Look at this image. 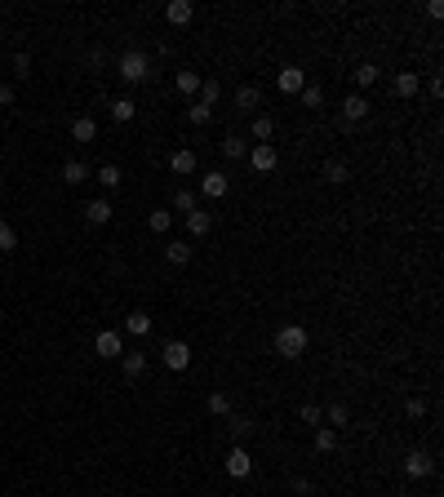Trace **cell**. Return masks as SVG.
Wrapping results in <instances>:
<instances>
[{
  "label": "cell",
  "instance_id": "cell-1",
  "mask_svg": "<svg viewBox=\"0 0 444 497\" xmlns=\"http://www.w3.org/2000/svg\"><path fill=\"white\" fill-rule=\"evenodd\" d=\"M307 346H311V333L302 329V324H285V329H276V355L298 360V355H307Z\"/></svg>",
  "mask_w": 444,
  "mask_h": 497
},
{
  "label": "cell",
  "instance_id": "cell-2",
  "mask_svg": "<svg viewBox=\"0 0 444 497\" xmlns=\"http://www.w3.org/2000/svg\"><path fill=\"white\" fill-rule=\"evenodd\" d=\"M120 80H129V84H138V80H147L151 76V62H147V53H138V49H129V53H120Z\"/></svg>",
  "mask_w": 444,
  "mask_h": 497
},
{
  "label": "cell",
  "instance_id": "cell-3",
  "mask_svg": "<svg viewBox=\"0 0 444 497\" xmlns=\"http://www.w3.org/2000/svg\"><path fill=\"white\" fill-rule=\"evenodd\" d=\"M431 471H436V457H431L427 448H409V457H404V475H409V480H427Z\"/></svg>",
  "mask_w": 444,
  "mask_h": 497
},
{
  "label": "cell",
  "instance_id": "cell-4",
  "mask_svg": "<svg viewBox=\"0 0 444 497\" xmlns=\"http://www.w3.org/2000/svg\"><path fill=\"white\" fill-rule=\"evenodd\" d=\"M160 360H165V369L183 373L187 364H191V346H187V342H165V346H160Z\"/></svg>",
  "mask_w": 444,
  "mask_h": 497
},
{
  "label": "cell",
  "instance_id": "cell-5",
  "mask_svg": "<svg viewBox=\"0 0 444 497\" xmlns=\"http://www.w3.org/2000/svg\"><path fill=\"white\" fill-rule=\"evenodd\" d=\"M93 351H98V360H120V355H125V342H120L116 329H102L93 337Z\"/></svg>",
  "mask_w": 444,
  "mask_h": 497
},
{
  "label": "cell",
  "instance_id": "cell-6",
  "mask_svg": "<svg viewBox=\"0 0 444 497\" xmlns=\"http://www.w3.org/2000/svg\"><path fill=\"white\" fill-rule=\"evenodd\" d=\"M226 475H231V480H249L253 475V457L244 453V444H231V453H226Z\"/></svg>",
  "mask_w": 444,
  "mask_h": 497
},
{
  "label": "cell",
  "instance_id": "cell-7",
  "mask_svg": "<svg viewBox=\"0 0 444 497\" xmlns=\"http://www.w3.org/2000/svg\"><path fill=\"white\" fill-rule=\"evenodd\" d=\"M196 169H200V160H196V151H191V147H178V151H169V173L191 178Z\"/></svg>",
  "mask_w": 444,
  "mask_h": 497
},
{
  "label": "cell",
  "instance_id": "cell-8",
  "mask_svg": "<svg viewBox=\"0 0 444 497\" xmlns=\"http://www.w3.org/2000/svg\"><path fill=\"white\" fill-rule=\"evenodd\" d=\"M249 165L258 169V173H271V169L280 165V156H276V143H258V147L249 151Z\"/></svg>",
  "mask_w": 444,
  "mask_h": 497
},
{
  "label": "cell",
  "instance_id": "cell-9",
  "mask_svg": "<svg viewBox=\"0 0 444 497\" xmlns=\"http://www.w3.org/2000/svg\"><path fill=\"white\" fill-rule=\"evenodd\" d=\"M364 116H369V98H364V93H351V98L342 102V125L351 129V125H360Z\"/></svg>",
  "mask_w": 444,
  "mask_h": 497
},
{
  "label": "cell",
  "instance_id": "cell-10",
  "mask_svg": "<svg viewBox=\"0 0 444 497\" xmlns=\"http://www.w3.org/2000/svg\"><path fill=\"white\" fill-rule=\"evenodd\" d=\"M302 89H307V71L294 67V62L280 67V93H302Z\"/></svg>",
  "mask_w": 444,
  "mask_h": 497
},
{
  "label": "cell",
  "instance_id": "cell-11",
  "mask_svg": "<svg viewBox=\"0 0 444 497\" xmlns=\"http://www.w3.org/2000/svg\"><path fill=\"white\" fill-rule=\"evenodd\" d=\"M200 191H205V200H222V195L231 191V182H226V173H205Z\"/></svg>",
  "mask_w": 444,
  "mask_h": 497
},
{
  "label": "cell",
  "instance_id": "cell-12",
  "mask_svg": "<svg viewBox=\"0 0 444 497\" xmlns=\"http://www.w3.org/2000/svg\"><path fill=\"white\" fill-rule=\"evenodd\" d=\"M165 18H169V23H174V27H187V23H191V18H196V5H191V0H169Z\"/></svg>",
  "mask_w": 444,
  "mask_h": 497
},
{
  "label": "cell",
  "instance_id": "cell-13",
  "mask_svg": "<svg viewBox=\"0 0 444 497\" xmlns=\"http://www.w3.org/2000/svg\"><path fill=\"white\" fill-rule=\"evenodd\" d=\"M226 435H231V444H244L253 435V422L240 417V413H226Z\"/></svg>",
  "mask_w": 444,
  "mask_h": 497
},
{
  "label": "cell",
  "instance_id": "cell-14",
  "mask_svg": "<svg viewBox=\"0 0 444 497\" xmlns=\"http://www.w3.org/2000/svg\"><path fill=\"white\" fill-rule=\"evenodd\" d=\"M84 222H89V227H107L111 222V204L107 200H89L84 204Z\"/></svg>",
  "mask_w": 444,
  "mask_h": 497
},
{
  "label": "cell",
  "instance_id": "cell-15",
  "mask_svg": "<svg viewBox=\"0 0 444 497\" xmlns=\"http://www.w3.org/2000/svg\"><path fill=\"white\" fill-rule=\"evenodd\" d=\"M120 369H125V378H129V382H134V378H143V373H147V355H143V351L120 355Z\"/></svg>",
  "mask_w": 444,
  "mask_h": 497
},
{
  "label": "cell",
  "instance_id": "cell-16",
  "mask_svg": "<svg viewBox=\"0 0 444 497\" xmlns=\"http://www.w3.org/2000/svg\"><path fill=\"white\" fill-rule=\"evenodd\" d=\"M258 102H262L258 84H240V89H235V107H240V111H258Z\"/></svg>",
  "mask_w": 444,
  "mask_h": 497
},
{
  "label": "cell",
  "instance_id": "cell-17",
  "mask_svg": "<svg viewBox=\"0 0 444 497\" xmlns=\"http://www.w3.org/2000/svg\"><path fill=\"white\" fill-rule=\"evenodd\" d=\"M165 262H169V267H187V262H191V245H187V240H169Z\"/></svg>",
  "mask_w": 444,
  "mask_h": 497
},
{
  "label": "cell",
  "instance_id": "cell-18",
  "mask_svg": "<svg viewBox=\"0 0 444 497\" xmlns=\"http://www.w3.org/2000/svg\"><path fill=\"white\" fill-rule=\"evenodd\" d=\"M320 173H325V182H334V186H342L347 178H351V169H347V160H325V169H320Z\"/></svg>",
  "mask_w": 444,
  "mask_h": 497
},
{
  "label": "cell",
  "instance_id": "cell-19",
  "mask_svg": "<svg viewBox=\"0 0 444 497\" xmlns=\"http://www.w3.org/2000/svg\"><path fill=\"white\" fill-rule=\"evenodd\" d=\"M209 227H213V213H205V209L187 213V231H191V236H209Z\"/></svg>",
  "mask_w": 444,
  "mask_h": 497
},
{
  "label": "cell",
  "instance_id": "cell-20",
  "mask_svg": "<svg viewBox=\"0 0 444 497\" xmlns=\"http://www.w3.org/2000/svg\"><path fill=\"white\" fill-rule=\"evenodd\" d=\"M391 89H395V98H413V93H418V71H400V76L391 80Z\"/></svg>",
  "mask_w": 444,
  "mask_h": 497
},
{
  "label": "cell",
  "instance_id": "cell-21",
  "mask_svg": "<svg viewBox=\"0 0 444 497\" xmlns=\"http://www.w3.org/2000/svg\"><path fill=\"white\" fill-rule=\"evenodd\" d=\"M71 138L75 143H93V138H98V125H93L89 116H75L71 120Z\"/></svg>",
  "mask_w": 444,
  "mask_h": 497
},
{
  "label": "cell",
  "instance_id": "cell-22",
  "mask_svg": "<svg viewBox=\"0 0 444 497\" xmlns=\"http://www.w3.org/2000/svg\"><path fill=\"white\" fill-rule=\"evenodd\" d=\"M125 333L147 337V333H151V315H147V311H129V315H125Z\"/></svg>",
  "mask_w": 444,
  "mask_h": 497
},
{
  "label": "cell",
  "instance_id": "cell-23",
  "mask_svg": "<svg viewBox=\"0 0 444 497\" xmlns=\"http://www.w3.org/2000/svg\"><path fill=\"white\" fill-rule=\"evenodd\" d=\"M84 178H89V165H84V160H67V165H62V182H67V186H80Z\"/></svg>",
  "mask_w": 444,
  "mask_h": 497
},
{
  "label": "cell",
  "instance_id": "cell-24",
  "mask_svg": "<svg viewBox=\"0 0 444 497\" xmlns=\"http://www.w3.org/2000/svg\"><path fill=\"white\" fill-rule=\"evenodd\" d=\"M253 138H258V143H271V138H276V120L271 116H253Z\"/></svg>",
  "mask_w": 444,
  "mask_h": 497
},
{
  "label": "cell",
  "instance_id": "cell-25",
  "mask_svg": "<svg viewBox=\"0 0 444 497\" xmlns=\"http://www.w3.org/2000/svg\"><path fill=\"white\" fill-rule=\"evenodd\" d=\"M134 98H116L111 102V120H120V125H129V120H134Z\"/></svg>",
  "mask_w": 444,
  "mask_h": 497
},
{
  "label": "cell",
  "instance_id": "cell-26",
  "mask_svg": "<svg viewBox=\"0 0 444 497\" xmlns=\"http://www.w3.org/2000/svg\"><path fill=\"white\" fill-rule=\"evenodd\" d=\"M316 448L320 453H334L338 448V431L334 426H316Z\"/></svg>",
  "mask_w": 444,
  "mask_h": 497
},
{
  "label": "cell",
  "instance_id": "cell-27",
  "mask_svg": "<svg viewBox=\"0 0 444 497\" xmlns=\"http://www.w3.org/2000/svg\"><path fill=\"white\" fill-rule=\"evenodd\" d=\"M178 93H200V71H178Z\"/></svg>",
  "mask_w": 444,
  "mask_h": 497
},
{
  "label": "cell",
  "instance_id": "cell-28",
  "mask_svg": "<svg viewBox=\"0 0 444 497\" xmlns=\"http://www.w3.org/2000/svg\"><path fill=\"white\" fill-rule=\"evenodd\" d=\"M169 222H174V213H169V209H151V218H147V227H151V231H156V236H165V231H169Z\"/></svg>",
  "mask_w": 444,
  "mask_h": 497
},
{
  "label": "cell",
  "instance_id": "cell-29",
  "mask_svg": "<svg viewBox=\"0 0 444 497\" xmlns=\"http://www.w3.org/2000/svg\"><path fill=\"white\" fill-rule=\"evenodd\" d=\"M174 209H178V213H191V209H200L196 191H187V186H183V191H174Z\"/></svg>",
  "mask_w": 444,
  "mask_h": 497
},
{
  "label": "cell",
  "instance_id": "cell-30",
  "mask_svg": "<svg viewBox=\"0 0 444 497\" xmlns=\"http://www.w3.org/2000/svg\"><path fill=\"white\" fill-rule=\"evenodd\" d=\"M187 120H191V125H209V120H213V107H205V102H191V107H187Z\"/></svg>",
  "mask_w": 444,
  "mask_h": 497
},
{
  "label": "cell",
  "instance_id": "cell-31",
  "mask_svg": "<svg viewBox=\"0 0 444 497\" xmlns=\"http://www.w3.org/2000/svg\"><path fill=\"white\" fill-rule=\"evenodd\" d=\"M98 182L107 186V191H116V186L125 182V178H120V169H116V165H102V169H98Z\"/></svg>",
  "mask_w": 444,
  "mask_h": 497
},
{
  "label": "cell",
  "instance_id": "cell-32",
  "mask_svg": "<svg viewBox=\"0 0 444 497\" xmlns=\"http://www.w3.org/2000/svg\"><path fill=\"white\" fill-rule=\"evenodd\" d=\"M222 156H226V160H240V156H244V138H222Z\"/></svg>",
  "mask_w": 444,
  "mask_h": 497
},
{
  "label": "cell",
  "instance_id": "cell-33",
  "mask_svg": "<svg viewBox=\"0 0 444 497\" xmlns=\"http://www.w3.org/2000/svg\"><path fill=\"white\" fill-rule=\"evenodd\" d=\"M218 93H222L218 80H200V102H205V107H213V102H218Z\"/></svg>",
  "mask_w": 444,
  "mask_h": 497
},
{
  "label": "cell",
  "instance_id": "cell-34",
  "mask_svg": "<svg viewBox=\"0 0 444 497\" xmlns=\"http://www.w3.org/2000/svg\"><path fill=\"white\" fill-rule=\"evenodd\" d=\"M209 413L213 417H226V413H231V400H226L222 391H213V396H209Z\"/></svg>",
  "mask_w": 444,
  "mask_h": 497
},
{
  "label": "cell",
  "instance_id": "cell-35",
  "mask_svg": "<svg viewBox=\"0 0 444 497\" xmlns=\"http://www.w3.org/2000/svg\"><path fill=\"white\" fill-rule=\"evenodd\" d=\"M298 98H302V107H320V102H325V89H320V84H307Z\"/></svg>",
  "mask_w": 444,
  "mask_h": 497
},
{
  "label": "cell",
  "instance_id": "cell-36",
  "mask_svg": "<svg viewBox=\"0 0 444 497\" xmlns=\"http://www.w3.org/2000/svg\"><path fill=\"white\" fill-rule=\"evenodd\" d=\"M355 84H364V89L377 84V67H373V62H360V67H355Z\"/></svg>",
  "mask_w": 444,
  "mask_h": 497
},
{
  "label": "cell",
  "instance_id": "cell-37",
  "mask_svg": "<svg viewBox=\"0 0 444 497\" xmlns=\"http://www.w3.org/2000/svg\"><path fill=\"white\" fill-rule=\"evenodd\" d=\"M14 249H18V231L0 222V253H14Z\"/></svg>",
  "mask_w": 444,
  "mask_h": 497
},
{
  "label": "cell",
  "instance_id": "cell-38",
  "mask_svg": "<svg viewBox=\"0 0 444 497\" xmlns=\"http://www.w3.org/2000/svg\"><path fill=\"white\" fill-rule=\"evenodd\" d=\"M298 413H302V422H307V426H320V422H325V409H320V404H302Z\"/></svg>",
  "mask_w": 444,
  "mask_h": 497
},
{
  "label": "cell",
  "instance_id": "cell-39",
  "mask_svg": "<svg viewBox=\"0 0 444 497\" xmlns=\"http://www.w3.org/2000/svg\"><path fill=\"white\" fill-rule=\"evenodd\" d=\"M325 417H329V426H334V431H338V426H347V404H329V413H325Z\"/></svg>",
  "mask_w": 444,
  "mask_h": 497
},
{
  "label": "cell",
  "instance_id": "cell-40",
  "mask_svg": "<svg viewBox=\"0 0 444 497\" xmlns=\"http://www.w3.org/2000/svg\"><path fill=\"white\" fill-rule=\"evenodd\" d=\"M27 71H32V58H27V53H18V58H14V76L27 80Z\"/></svg>",
  "mask_w": 444,
  "mask_h": 497
},
{
  "label": "cell",
  "instance_id": "cell-41",
  "mask_svg": "<svg viewBox=\"0 0 444 497\" xmlns=\"http://www.w3.org/2000/svg\"><path fill=\"white\" fill-rule=\"evenodd\" d=\"M404 413H409V417H422V413H427V400H409V404H404Z\"/></svg>",
  "mask_w": 444,
  "mask_h": 497
},
{
  "label": "cell",
  "instance_id": "cell-42",
  "mask_svg": "<svg viewBox=\"0 0 444 497\" xmlns=\"http://www.w3.org/2000/svg\"><path fill=\"white\" fill-rule=\"evenodd\" d=\"M14 102V84H0V107H9Z\"/></svg>",
  "mask_w": 444,
  "mask_h": 497
}]
</instances>
